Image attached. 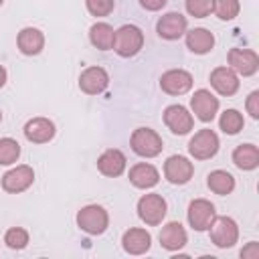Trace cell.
<instances>
[{"instance_id": "obj_24", "label": "cell", "mask_w": 259, "mask_h": 259, "mask_svg": "<svg viewBox=\"0 0 259 259\" xmlns=\"http://www.w3.org/2000/svg\"><path fill=\"white\" fill-rule=\"evenodd\" d=\"M233 164L239 170H255L259 166V150L255 144H241L233 150Z\"/></svg>"}, {"instance_id": "obj_9", "label": "cell", "mask_w": 259, "mask_h": 259, "mask_svg": "<svg viewBox=\"0 0 259 259\" xmlns=\"http://www.w3.org/2000/svg\"><path fill=\"white\" fill-rule=\"evenodd\" d=\"M227 61H229V67L243 77H251L259 69V55L253 49H237L235 47L229 51Z\"/></svg>"}, {"instance_id": "obj_27", "label": "cell", "mask_w": 259, "mask_h": 259, "mask_svg": "<svg viewBox=\"0 0 259 259\" xmlns=\"http://www.w3.org/2000/svg\"><path fill=\"white\" fill-rule=\"evenodd\" d=\"M245 125V119H243V113H239L237 109H225L219 117V127L229 134V136H235L243 130Z\"/></svg>"}, {"instance_id": "obj_37", "label": "cell", "mask_w": 259, "mask_h": 259, "mask_svg": "<svg viewBox=\"0 0 259 259\" xmlns=\"http://www.w3.org/2000/svg\"><path fill=\"white\" fill-rule=\"evenodd\" d=\"M0 121H2V111H0Z\"/></svg>"}, {"instance_id": "obj_14", "label": "cell", "mask_w": 259, "mask_h": 259, "mask_svg": "<svg viewBox=\"0 0 259 259\" xmlns=\"http://www.w3.org/2000/svg\"><path fill=\"white\" fill-rule=\"evenodd\" d=\"M186 28H188V20L180 12H166L156 22V32L160 34V38L166 40H178L186 32Z\"/></svg>"}, {"instance_id": "obj_10", "label": "cell", "mask_w": 259, "mask_h": 259, "mask_svg": "<svg viewBox=\"0 0 259 259\" xmlns=\"http://www.w3.org/2000/svg\"><path fill=\"white\" fill-rule=\"evenodd\" d=\"M190 107H192V113L200 121L208 123L214 119L219 111V97H214L208 89H196L194 95L190 97Z\"/></svg>"}, {"instance_id": "obj_17", "label": "cell", "mask_w": 259, "mask_h": 259, "mask_svg": "<svg viewBox=\"0 0 259 259\" xmlns=\"http://www.w3.org/2000/svg\"><path fill=\"white\" fill-rule=\"evenodd\" d=\"M24 138L32 144H47L55 138V123L49 117H32L24 123Z\"/></svg>"}, {"instance_id": "obj_8", "label": "cell", "mask_w": 259, "mask_h": 259, "mask_svg": "<svg viewBox=\"0 0 259 259\" xmlns=\"http://www.w3.org/2000/svg\"><path fill=\"white\" fill-rule=\"evenodd\" d=\"M162 117H164L166 127H168L172 134H176V136H184V134H188V132L194 127V117H192V113H190L184 105H180V103L168 105V107L164 109Z\"/></svg>"}, {"instance_id": "obj_34", "label": "cell", "mask_w": 259, "mask_h": 259, "mask_svg": "<svg viewBox=\"0 0 259 259\" xmlns=\"http://www.w3.org/2000/svg\"><path fill=\"white\" fill-rule=\"evenodd\" d=\"M241 257L243 259H259V243L251 241L241 249Z\"/></svg>"}, {"instance_id": "obj_28", "label": "cell", "mask_w": 259, "mask_h": 259, "mask_svg": "<svg viewBox=\"0 0 259 259\" xmlns=\"http://www.w3.org/2000/svg\"><path fill=\"white\" fill-rule=\"evenodd\" d=\"M20 156V144L12 138H0V166H10Z\"/></svg>"}, {"instance_id": "obj_7", "label": "cell", "mask_w": 259, "mask_h": 259, "mask_svg": "<svg viewBox=\"0 0 259 259\" xmlns=\"http://www.w3.org/2000/svg\"><path fill=\"white\" fill-rule=\"evenodd\" d=\"M186 217H188V225L202 233V231H208V227L212 225L214 217H217V210H214V204L206 198H194L190 204H188V210H186Z\"/></svg>"}, {"instance_id": "obj_15", "label": "cell", "mask_w": 259, "mask_h": 259, "mask_svg": "<svg viewBox=\"0 0 259 259\" xmlns=\"http://www.w3.org/2000/svg\"><path fill=\"white\" fill-rule=\"evenodd\" d=\"M109 85V75L103 67H87L79 75V89L87 95H99L107 89Z\"/></svg>"}, {"instance_id": "obj_16", "label": "cell", "mask_w": 259, "mask_h": 259, "mask_svg": "<svg viewBox=\"0 0 259 259\" xmlns=\"http://www.w3.org/2000/svg\"><path fill=\"white\" fill-rule=\"evenodd\" d=\"M210 85L219 95L231 97L239 91V77L231 67H217L210 71Z\"/></svg>"}, {"instance_id": "obj_29", "label": "cell", "mask_w": 259, "mask_h": 259, "mask_svg": "<svg viewBox=\"0 0 259 259\" xmlns=\"http://www.w3.org/2000/svg\"><path fill=\"white\" fill-rule=\"evenodd\" d=\"M241 10L239 0H212V12L221 20H233Z\"/></svg>"}, {"instance_id": "obj_1", "label": "cell", "mask_w": 259, "mask_h": 259, "mask_svg": "<svg viewBox=\"0 0 259 259\" xmlns=\"http://www.w3.org/2000/svg\"><path fill=\"white\" fill-rule=\"evenodd\" d=\"M144 47V32L140 26L136 24H123L115 30V40H113V51L123 57L130 59L134 55H138Z\"/></svg>"}, {"instance_id": "obj_13", "label": "cell", "mask_w": 259, "mask_h": 259, "mask_svg": "<svg viewBox=\"0 0 259 259\" xmlns=\"http://www.w3.org/2000/svg\"><path fill=\"white\" fill-rule=\"evenodd\" d=\"M34 182V170L26 164H20L12 170H8L4 176H2V188L10 194H18V192H24L30 184Z\"/></svg>"}, {"instance_id": "obj_36", "label": "cell", "mask_w": 259, "mask_h": 259, "mask_svg": "<svg viewBox=\"0 0 259 259\" xmlns=\"http://www.w3.org/2000/svg\"><path fill=\"white\" fill-rule=\"evenodd\" d=\"M6 77H8V75H6V69L0 65V87H4V85H6Z\"/></svg>"}, {"instance_id": "obj_20", "label": "cell", "mask_w": 259, "mask_h": 259, "mask_svg": "<svg viewBox=\"0 0 259 259\" xmlns=\"http://www.w3.org/2000/svg\"><path fill=\"white\" fill-rule=\"evenodd\" d=\"M16 47L22 55L26 57H32V55H38L42 49H45V34L34 28V26H26L18 32L16 36Z\"/></svg>"}, {"instance_id": "obj_32", "label": "cell", "mask_w": 259, "mask_h": 259, "mask_svg": "<svg viewBox=\"0 0 259 259\" xmlns=\"http://www.w3.org/2000/svg\"><path fill=\"white\" fill-rule=\"evenodd\" d=\"M85 4H87L89 14H93V16H107L115 8L113 0H85Z\"/></svg>"}, {"instance_id": "obj_12", "label": "cell", "mask_w": 259, "mask_h": 259, "mask_svg": "<svg viewBox=\"0 0 259 259\" xmlns=\"http://www.w3.org/2000/svg\"><path fill=\"white\" fill-rule=\"evenodd\" d=\"M160 89L168 95H184L192 89V75L184 69H170L162 73Z\"/></svg>"}, {"instance_id": "obj_31", "label": "cell", "mask_w": 259, "mask_h": 259, "mask_svg": "<svg viewBox=\"0 0 259 259\" xmlns=\"http://www.w3.org/2000/svg\"><path fill=\"white\" fill-rule=\"evenodd\" d=\"M186 12L194 18H204L212 12V0H186Z\"/></svg>"}, {"instance_id": "obj_6", "label": "cell", "mask_w": 259, "mask_h": 259, "mask_svg": "<svg viewBox=\"0 0 259 259\" xmlns=\"http://www.w3.org/2000/svg\"><path fill=\"white\" fill-rule=\"evenodd\" d=\"M219 136L204 127V130H198L190 142H188V154L194 158V160H210L217 152H219Z\"/></svg>"}, {"instance_id": "obj_4", "label": "cell", "mask_w": 259, "mask_h": 259, "mask_svg": "<svg viewBox=\"0 0 259 259\" xmlns=\"http://www.w3.org/2000/svg\"><path fill=\"white\" fill-rule=\"evenodd\" d=\"M166 212H168V204L162 194L150 192L138 200V217L150 227H158L164 221Z\"/></svg>"}, {"instance_id": "obj_38", "label": "cell", "mask_w": 259, "mask_h": 259, "mask_svg": "<svg viewBox=\"0 0 259 259\" xmlns=\"http://www.w3.org/2000/svg\"><path fill=\"white\" fill-rule=\"evenodd\" d=\"M2 2H4V0H0V6H2Z\"/></svg>"}, {"instance_id": "obj_18", "label": "cell", "mask_w": 259, "mask_h": 259, "mask_svg": "<svg viewBox=\"0 0 259 259\" xmlns=\"http://www.w3.org/2000/svg\"><path fill=\"white\" fill-rule=\"evenodd\" d=\"M150 245H152V235L140 227L127 229L121 237V247L130 255H144L150 249Z\"/></svg>"}, {"instance_id": "obj_21", "label": "cell", "mask_w": 259, "mask_h": 259, "mask_svg": "<svg viewBox=\"0 0 259 259\" xmlns=\"http://www.w3.org/2000/svg\"><path fill=\"white\" fill-rule=\"evenodd\" d=\"M188 243V235L178 221H170L160 231V245L166 251H178Z\"/></svg>"}, {"instance_id": "obj_5", "label": "cell", "mask_w": 259, "mask_h": 259, "mask_svg": "<svg viewBox=\"0 0 259 259\" xmlns=\"http://www.w3.org/2000/svg\"><path fill=\"white\" fill-rule=\"evenodd\" d=\"M208 235L219 249H229L239 241V227L231 217H214L212 225L208 227Z\"/></svg>"}, {"instance_id": "obj_30", "label": "cell", "mask_w": 259, "mask_h": 259, "mask_svg": "<svg viewBox=\"0 0 259 259\" xmlns=\"http://www.w3.org/2000/svg\"><path fill=\"white\" fill-rule=\"evenodd\" d=\"M4 243H6V247L20 251V249H24L28 245V231L22 229V227H12L4 235Z\"/></svg>"}, {"instance_id": "obj_35", "label": "cell", "mask_w": 259, "mask_h": 259, "mask_svg": "<svg viewBox=\"0 0 259 259\" xmlns=\"http://www.w3.org/2000/svg\"><path fill=\"white\" fill-rule=\"evenodd\" d=\"M168 0H140V6L150 10V12H156V10H162L166 6Z\"/></svg>"}, {"instance_id": "obj_33", "label": "cell", "mask_w": 259, "mask_h": 259, "mask_svg": "<svg viewBox=\"0 0 259 259\" xmlns=\"http://www.w3.org/2000/svg\"><path fill=\"white\" fill-rule=\"evenodd\" d=\"M245 107L249 111V115L253 119H259V91H251L247 101H245Z\"/></svg>"}, {"instance_id": "obj_26", "label": "cell", "mask_w": 259, "mask_h": 259, "mask_svg": "<svg viewBox=\"0 0 259 259\" xmlns=\"http://www.w3.org/2000/svg\"><path fill=\"white\" fill-rule=\"evenodd\" d=\"M206 186L219 194V196H227L235 190V178L231 172L227 170H212L208 176H206Z\"/></svg>"}, {"instance_id": "obj_19", "label": "cell", "mask_w": 259, "mask_h": 259, "mask_svg": "<svg viewBox=\"0 0 259 259\" xmlns=\"http://www.w3.org/2000/svg\"><path fill=\"white\" fill-rule=\"evenodd\" d=\"M125 156L121 150L117 148H109L105 150L99 158H97V170L103 174V176H109V178H115L119 174H123L125 170Z\"/></svg>"}, {"instance_id": "obj_3", "label": "cell", "mask_w": 259, "mask_h": 259, "mask_svg": "<svg viewBox=\"0 0 259 259\" xmlns=\"http://www.w3.org/2000/svg\"><path fill=\"white\" fill-rule=\"evenodd\" d=\"M130 146L142 158H156L162 152L164 142L158 136V132H154L150 127H138V130H134V134L130 138Z\"/></svg>"}, {"instance_id": "obj_11", "label": "cell", "mask_w": 259, "mask_h": 259, "mask_svg": "<svg viewBox=\"0 0 259 259\" xmlns=\"http://www.w3.org/2000/svg\"><path fill=\"white\" fill-rule=\"evenodd\" d=\"M192 174L194 164L180 154H174L164 162V176L170 184H186L192 178Z\"/></svg>"}, {"instance_id": "obj_23", "label": "cell", "mask_w": 259, "mask_h": 259, "mask_svg": "<svg viewBox=\"0 0 259 259\" xmlns=\"http://www.w3.org/2000/svg\"><path fill=\"white\" fill-rule=\"evenodd\" d=\"M186 47L194 53V55H206L212 51L214 47V34L202 26L198 28H192V30H186Z\"/></svg>"}, {"instance_id": "obj_2", "label": "cell", "mask_w": 259, "mask_h": 259, "mask_svg": "<svg viewBox=\"0 0 259 259\" xmlns=\"http://www.w3.org/2000/svg\"><path fill=\"white\" fill-rule=\"evenodd\" d=\"M77 227L87 235H101L109 227V214L101 204H87L77 212Z\"/></svg>"}, {"instance_id": "obj_22", "label": "cell", "mask_w": 259, "mask_h": 259, "mask_svg": "<svg viewBox=\"0 0 259 259\" xmlns=\"http://www.w3.org/2000/svg\"><path fill=\"white\" fill-rule=\"evenodd\" d=\"M130 182L136 188H152L160 182V172L156 170V166L148 164V162H138L130 168Z\"/></svg>"}, {"instance_id": "obj_25", "label": "cell", "mask_w": 259, "mask_h": 259, "mask_svg": "<svg viewBox=\"0 0 259 259\" xmlns=\"http://www.w3.org/2000/svg\"><path fill=\"white\" fill-rule=\"evenodd\" d=\"M89 40L99 51H111L113 49V40H115V30L107 22H95L89 28Z\"/></svg>"}]
</instances>
